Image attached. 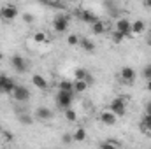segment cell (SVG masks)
Here are the masks:
<instances>
[{"label": "cell", "instance_id": "cell-1", "mask_svg": "<svg viewBox=\"0 0 151 149\" xmlns=\"http://www.w3.org/2000/svg\"><path fill=\"white\" fill-rule=\"evenodd\" d=\"M74 93L76 91H63V90H60L58 95H56V105L60 109L67 111L72 105V102H74Z\"/></svg>", "mask_w": 151, "mask_h": 149}, {"label": "cell", "instance_id": "cell-2", "mask_svg": "<svg viewBox=\"0 0 151 149\" xmlns=\"http://www.w3.org/2000/svg\"><path fill=\"white\" fill-rule=\"evenodd\" d=\"M11 65H12V69L18 74H25L28 70V63H27V60L21 54H12L11 56Z\"/></svg>", "mask_w": 151, "mask_h": 149}, {"label": "cell", "instance_id": "cell-3", "mask_svg": "<svg viewBox=\"0 0 151 149\" xmlns=\"http://www.w3.org/2000/svg\"><path fill=\"white\" fill-rule=\"evenodd\" d=\"M53 28H55V32H58V34H63V32L69 28V16L58 14V16L53 19Z\"/></svg>", "mask_w": 151, "mask_h": 149}, {"label": "cell", "instance_id": "cell-4", "mask_svg": "<svg viewBox=\"0 0 151 149\" xmlns=\"http://www.w3.org/2000/svg\"><path fill=\"white\" fill-rule=\"evenodd\" d=\"M109 111H113L118 117L125 116V112H127V104H125V100H123V98H114L113 102L109 104Z\"/></svg>", "mask_w": 151, "mask_h": 149}, {"label": "cell", "instance_id": "cell-5", "mask_svg": "<svg viewBox=\"0 0 151 149\" xmlns=\"http://www.w3.org/2000/svg\"><path fill=\"white\" fill-rule=\"evenodd\" d=\"M116 30H119L125 37H130V35H132V21L127 19V18H118V21H116Z\"/></svg>", "mask_w": 151, "mask_h": 149}, {"label": "cell", "instance_id": "cell-6", "mask_svg": "<svg viewBox=\"0 0 151 149\" xmlns=\"http://www.w3.org/2000/svg\"><path fill=\"white\" fill-rule=\"evenodd\" d=\"M12 97H14L16 102H27V100L30 98V91H28L27 86L16 84V88H14V91H12Z\"/></svg>", "mask_w": 151, "mask_h": 149}, {"label": "cell", "instance_id": "cell-7", "mask_svg": "<svg viewBox=\"0 0 151 149\" xmlns=\"http://www.w3.org/2000/svg\"><path fill=\"white\" fill-rule=\"evenodd\" d=\"M0 18L2 21H12L18 18V9L14 5H5L2 11H0Z\"/></svg>", "mask_w": 151, "mask_h": 149}, {"label": "cell", "instance_id": "cell-8", "mask_svg": "<svg viewBox=\"0 0 151 149\" xmlns=\"http://www.w3.org/2000/svg\"><path fill=\"white\" fill-rule=\"evenodd\" d=\"M119 77L123 79V82L134 84V82H135V77H137V72H135L132 67H123L121 72H119Z\"/></svg>", "mask_w": 151, "mask_h": 149}, {"label": "cell", "instance_id": "cell-9", "mask_svg": "<svg viewBox=\"0 0 151 149\" xmlns=\"http://www.w3.org/2000/svg\"><path fill=\"white\" fill-rule=\"evenodd\" d=\"M0 86L4 88V93L5 95H12V91L16 88V82L11 77H7V75H0Z\"/></svg>", "mask_w": 151, "mask_h": 149}, {"label": "cell", "instance_id": "cell-10", "mask_svg": "<svg viewBox=\"0 0 151 149\" xmlns=\"http://www.w3.org/2000/svg\"><path fill=\"white\" fill-rule=\"evenodd\" d=\"M35 117L40 119V121H49V119H53V111L47 109V107H37Z\"/></svg>", "mask_w": 151, "mask_h": 149}, {"label": "cell", "instance_id": "cell-11", "mask_svg": "<svg viewBox=\"0 0 151 149\" xmlns=\"http://www.w3.org/2000/svg\"><path fill=\"white\" fill-rule=\"evenodd\" d=\"M79 18L84 21V23H90V25H93L95 21H99V16L97 14H93L91 11H88V9H83L81 12H79Z\"/></svg>", "mask_w": 151, "mask_h": 149}, {"label": "cell", "instance_id": "cell-12", "mask_svg": "<svg viewBox=\"0 0 151 149\" xmlns=\"http://www.w3.org/2000/svg\"><path fill=\"white\" fill-rule=\"evenodd\" d=\"M116 119H118V116H116L113 111H104L100 114V121H102L104 125H107V126H113L114 123H116Z\"/></svg>", "mask_w": 151, "mask_h": 149}, {"label": "cell", "instance_id": "cell-13", "mask_svg": "<svg viewBox=\"0 0 151 149\" xmlns=\"http://www.w3.org/2000/svg\"><path fill=\"white\" fill-rule=\"evenodd\" d=\"M32 82H34V86L35 88H39V90H47V79L44 77V75L40 74H34V77H32Z\"/></svg>", "mask_w": 151, "mask_h": 149}, {"label": "cell", "instance_id": "cell-14", "mask_svg": "<svg viewBox=\"0 0 151 149\" xmlns=\"http://www.w3.org/2000/svg\"><path fill=\"white\" fill-rule=\"evenodd\" d=\"M79 44H81V47H83L86 53H95V42H93V40L83 37L81 40H79Z\"/></svg>", "mask_w": 151, "mask_h": 149}, {"label": "cell", "instance_id": "cell-15", "mask_svg": "<svg viewBox=\"0 0 151 149\" xmlns=\"http://www.w3.org/2000/svg\"><path fill=\"white\" fill-rule=\"evenodd\" d=\"M144 30H146V25H144L142 19H137V21L132 23V35H139V34H142Z\"/></svg>", "mask_w": 151, "mask_h": 149}, {"label": "cell", "instance_id": "cell-16", "mask_svg": "<svg viewBox=\"0 0 151 149\" xmlns=\"http://www.w3.org/2000/svg\"><path fill=\"white\" fill-rule=\"evenodd\" d=\"M91 32H93L95 35H102V34L106 32V23H104V21H100V19H99V21H95V23L91 25Z\"/></svg>", "mask_w": 151, "mask_h": 149}, {"label": "cell", "instance_id": "cell-17", "mask_svg": "<svg viewBox=\"0 0 151 149\" xmlns=\"http://www.w3.org/2000/svg\"><path fill=\"white\" fill-rule=\"evenodd\" d=\"M141 130L142 132H151V114H148V112H144V116H142Z\"/></svg>", "mask_w": 151, "mask_h": 149}, {"label": "cell", "instance_id": "cell-18", "mask_svg": "<svg viewBox=\"0 0 151 149\" xmlns=\"http://www.w3.org/2000/svg\"><path fill=\"white\" fill-rule=\"evenodd\" d=\"M88 82L86 81H83V79H76V82H74V91L76 93H83V91H86L88 90Z\"/></svg>", "mask_w": 151, "mask_h": 149}, {"label": "cell", "instance_id": "cell-19", "mask_svg": "<svg viewBox=\"0 0 151 149\" xmlns=\"http://www.w3.org/2000/svg\"><path fill=\"white\" fill-rule=\"evenodd\" d=\"M18 119H19V123L21 125H32L34 123V119H32V116L30 114H27V112H18Z\"/></svg>", "mask_w": 151, "mask_h": 149}, {"label": "cell", "instance_id": "cell-20", "mask_svg": "<svg viewBox=\"0 0 151 149\" xmlns=\"http://www.w3.org/2000/svg\"><path fill=\"white\" fill-rule=\"evenodd\" d=\"M72 137H74L76 142H83V140L86 139V130H84V128H77L74 133H72Z\"/></svg>", "mask_w": 151, "mask_h": 149}, {"label": "cell", "instance_id": "cell-21", "mask_svg": "<svg viewBox=\"0 0 151 149\" xmlns=\"http://www.w3.org/2000/svg\"><path fill=\"white\" fill-rule=\"evenodd\" d=\"M104 5L107 7V11H109V14H111V16H116V14H118V11H119V9L114 5L113 0H104Z\"/></svg>", "mask_w": 151, "mask_h": 149}, {"label": "cell", "instance_id": "cell-22", "mask_svg": "<svg viewBox=\"0 0 151 149\" xmlns=\"http://www.w3.org/2000/svg\"><path fill=\"white\" fill-rule=\"evenodd\" d=\"M58 90H63V91H74V82L70 81H62L58 84Z\"/></svg>", "mask_w": 151, "mask_h": 149}, {"label": "cell", "instance_id": "cell-23", "mask_svg": "<svg viewBox=\"0 0 151 149\" xmlns=\"http://www.w3.org/2000/svg\"><path fill=\"white\" fill-rule=\"evenodd\" d=\"M65 117H67V121L74 123L76 119H77V114H76V111H74V109H70V107H69V109L65 111Z\"/></svg>", "mask_w": 151, "mask_h": 149}, {"label": "cell", "instance_id": "cell-24", "mask_svg": "<svg viewBox=\"0 0 151 149\" xmlns=\"http://www.w3.org/2000/svg\"><path fill=\"white\" fill-rule=\"evenodd\" d=\"M79 40H81V37H79V35H76V34H72V35H69V37H67L69 46H77V44H79Z\"/></svg>", "mask_w": 151, "mask_h": 149}, {"label": "cell", "instance_id": "cell-25", "mask_svg": "<svg viewBox=\"0 0 151 149\" xmlns=\"http://www.w3.org/2000/svg\"><path fill=\"white\" fill-rule=\"evenodd\" d=\"M86 74H88V70H84V69H76L74 77H76V79H83V81H84Z\"/></svg>", "mask_w": 151, "mask_h": 149}, {"label": "cell", "instance_id": "cell-26", "mask_svg": "<svg viewBox=\"0 0 151 149\" xmlns=\"http://www.w3.org/2000/svg\"><path fill=\"white\" fill-rule=\"evenodd\" d=\"M100 146L102 148H119L121 142H118V140H107V142H102Z\"/></svg>", "mask_w": 151, "mask_h": 149}, {"label": "cell", "instance_id": "cell-27", "mask_svg": "<svg viewBox=\"0 0 151 149\" xmlns=\"http://www.w3.org/2000/svg\"><path fill=\"white\" fill-rule=\"evenodd\" d=\"M123 39H125V35H123V34H121L119 30H116V32L113 34V42H116V44H119V42H121Z\"/></svg>", "mask_w": 151, "mask_h": 149}, {"label": "cell", "instance_id": "cell-28", "mask_svg": "<svg viewBox=\"0 0 151 149\" xmlns=\"http://www.w3.org/2000/svg\"><path fill=\"white\" fill-rule=\"evenodd\" d=\"M34 40H35V42H46V34H44V32L34 34Z\"/></svg>", "mask_w": 151, "mask_h": 149}, {"label": "cell", "instance_id": "cell-29", "mask_svg": "<svg viewBox=\"0 0 151 149\" xmlns=\"http://www.w3.org/2000/svg\"><path fill=\"white\" fill-rule=\"evenodd\" d=\"M142 77H144L146 81H148V79H151V63L144 67V70H142Z\"/></svg>", "mask_w": 151, "mask_h": 149}, {"label": "cell", "instance_id": "cell-30", "mask_svg": "<svg viewBox=\"0 0 151 149\" xmlns=\"http://www.w3.org/2000/svg\"><path fill=\"white\" fill-rule=\"evenodd\" d=\"M72 140H74V137H72L70 133H65V135L62 137V142H63V144H70Z\"/></svg>", "mask_w": 151, "mask_h": 149}, {"label": "cell", "instance_id": "cell-31", "mask_svg": "<svg viewBox=\"0 0 151 149\" xmlns=\"http://www.w3.org/2000/svg\"><path fill=\"white\" fill-rule=\"evenodd\" d=\"M23 21H25V23H28V25H30V23H34V16H32V14H28V12H27V14H23Z\"/></svg>", "mask_w": 151, "mask_h": 149}, {"label": "cell", "instance_id": "cell-32", "mask_svg": "<svg viewBox=\"0 0 151 149\" xmlns=\"http://www.w3.org/2000/svg\"><path fill=\"white\" fill-rule=\"evenodd\" d=\"M40 4H44V5H56V7H60V4L58 2H55V0H39Z\"/></svg>", "mask_w": 151, "mask_h": 149}, {"label": "cell", "instance_id": "cell-33", "mask_svg": "<svg viewBox=\"0 0 151 149\" xmlns=\"http://www.w3.org/2000/svg\"><path fill=\"white\" fill-rule=\"evenodd\" d=\"M84 81H86L88 84H91V82H93V75H91L90 72H88V74H86V77H84Z\"/></svg>", "mask_w": 151, "mask_h": 149}, {"label": "cell", "instance_id": "cell-34", "mask_svg": "<svg viewBox=\"0 0 151 149\" xmlns=\"http://www.w3.org/2000/svg\"><path fill=\"white\" fill-rule=\"evenodd\" d=\"M4 137H5L7 140H12V133H11V132H4Z\"/></svg>", "mask_w": 151, "mask_h": 149}, {"label": "cell", "instance_id": "cell-35", "mask_svg": "<svg viewBox=\"0 0 151 149\" xmlns=\"http://www.w3.org/2000/svg\"><path fill=\"white\" fill-rule=\"evenodd\" d=\"M144 107H146V112H148V114H151V100L146 104V105H144Z\"/></svg>", "mask_w": 151, "mask_h": 149}, {"label": "cell", "instance_id": "cell-36", "mask_svg": "<svg viewBox=\"0 0 151 149\" xmlns=\"http://www.w3.org/2000/svg\"><path fill=\"white\" fill-rule=\"evenodd\" d=\"M144 5H146L148 9H151V0H144Z\"/></svg>", "mask_w": 151, "mask_h": 149}, {"label": "cell", "instance_id": "cell-37", "mask_svg": "<svg viewBox=\"0 0 151 149\" xmlns=\"http://www.w3.org/2000/svg\"><path fill=\"white\" fill-rule=\"evenodd\" d=\"M146 90H148V91H151V79H148V84H146Z\"/></svg>", "mask_w": 151, "mask_h": 149}, {"label": "cell", "instance_id": "cell-38", "mask_svg": "<svg viewBox=\"0 0 151 149\" xmlns=\"http://www.w3.org/2000/svg\"><path fill=\"white\" fill-rule=\"evenodd\" d=\"M148 46H151V35L148 37Z\"/></svg>", "mask_w": 151, "mask_h": 149}, {"label": "cell", "instance_id": "cell-39", "mask_svg": "<svg viewBox=\"0 0 151 149\" xmlns=\"http://www.w3.org/2000/svg\"><path fill=\"white\" fill-rule=\"evenodd\" d=\"M0 95H4V88L2 86H0Z\"/></svg>", "mask_w": 151, "mask_h": 149}, {"label": "cell", "instance_id": "cell-40", "mask_svg": "<svg viewBox=\"0 0 151 149\" xmlns=\"http://www.w3.org/2000/svg\"><path fill=\"white\" fill-rule=\"evenodd\" d=\"M0 58H2V53H0Z\"/></svg>", "mask_w": 151, "mask_h": 149}]
</instances>
